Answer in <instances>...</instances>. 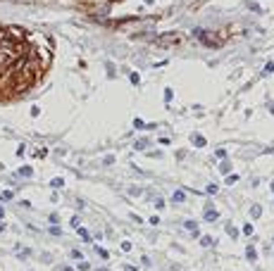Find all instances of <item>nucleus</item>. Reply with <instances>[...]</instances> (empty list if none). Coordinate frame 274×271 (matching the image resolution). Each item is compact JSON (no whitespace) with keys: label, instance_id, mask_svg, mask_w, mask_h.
<instances>
[{"label":"nucleus","instance_id":"1","mask_svg":"<svg viewBox=\"0 0 274 271\" xmlns=\"http://www.w3.org/2000/svg\"><path fill=\"white\" fill-rule=\"evenodd\" d=\"M205 219H208V221H214V219H217V212H208V214H205Z\"/></svg>","mask_w":274,"mask_h":271},{"label":"nucleus","instance_id":"2","mask_svg":"<svg viewBox=\"0 0 274 271\" xmlns=\"http://www.w3.org/2000/svg\"><path fill=\"white\" fill-rule=\"evenodd\" d=\"M193 143H195V145H205V138H200V136H193Z\"/></svg>","mask_w":274,"mask_h":271},{"label":"nucleus","instance_id":"3","mask_svg":"<svg viewBox=\"0 0 274 271\" xmlns=\"http://www.w3.org/2000/svg\"><path fill=\"white\" fill-rule=\"evenodd\" d=\"M184 197H186V195H184V193H181V190H177V193H174V200H177V202H181Z\"/></svg>","mask_w":274,"mask_h":271},{"label":"nucleus","instance_id":"4","mask_svg":"<svg viewBox=\"0 0 274 271\" xmlns=\"http://www.w3.org/2000/svg\"><path fill=\"white\" fill-rule=\"evenodd\" d=\"M200 243H203V245H212V238H210V236H205V238L200 240Z\"/></svg>","mask_w":274,"mask_h":271},{"label":"nucleus","instance_id":"5","mask_svg":"<svg viewBox=\"0 0 274 271\" xmlns=\"http://www.w3.org/2000/svg\"><path fill=\"white\" fill-rule=\"evenodd\" d=\"M272 190H274V183H272Z\"/></svg>","mask_w":274,"mask_h":271}]
</instances>
